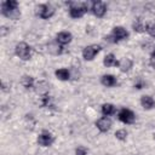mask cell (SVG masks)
Instances as JSON below:
<instances>
[{
    "label": "cell",
    "mask_w": 155,
    "mask_h": 155,
    "mask_svg": "<svg viewBox=\"0 0 155 155\" xmlns=\"http://www.w3.org/2000/svg\"><path fill=\"white\" fill-rule=\"evenodd\" d=\"M16 54L23 59V61H28L31 57V48L28 44L25 42H19L16 45Z\"/></svg>",
    "instance_id": "cell-1"
},
{
    "label": "cell",
    "mask_w": 155,
    "mask_h": 155,
    "mask_svg": "<svg viewBox=\"0 0 155 155\" xmlns=\"http://www.w3.org/2000/svg\"><path fill=\"white\" fill-rule=\"evenodd\" d=\"M54 13V8L48 4H42L36 7V15L42 19H48Z\"/></svg>",
    "instance_id": "cell-2"
},
{
    "label": "cell",
    "mask_w": 155,
    "mask_h": 155,
    "mask_svg": "<svg viewBox=\"0 0 155 155\" xmlns=\"http://www.w3.org/2000/svg\"><path fill=\"white\" fill-rule=\"evenodd\" d=\"M70 5L71 6L69 8V13H70V17L73 18H80L87 11L86 4H70Z\"/></svg>",
    "instance_id": "cell-3"
},
{
    "label": "cell",
    "mask_w": 155,
    "mask_h": 155,
    "mask_svg": "<svg viewBox=\"0 0 155 155\" xmlns=\"http://www.w3.org/2000/svg\"><path fill=\"white\" fill-rule=\"evenodd\" d=\"M99 51H101V46L99 45H90V46H86L82 50V57L86 61H92L94 58V56Z\"/></svg>",
    "instance_id": "cell-4"
},
{
    "label": "cell",
    "mask_w": 155,
    "mask_h": 155,
    "mask_svg": "<svg viewBox=\"0 0 155 155\" xmlns=\"http://www.w3.org/2000/svg\"><path fill=\"white\" fill-rule=\"evenodd\" d=\"M117 116H119V120L122 121L124 124H132L134 121V114L130 109H126V108L121 109Z\"/></svg>",
    "instance_id": "cell-5"
},
{
    "label": "cell",
    "mask_w": 155,
    "mask_h": 155,
    "mask_svg": "<svg viewBox=\"0 0 155 155\" xmlns=\"http://www.w3.org/2000/svg\"><path fill=\"white\" fill-rule=\"evenodd\" d=\"M92 12L94 13V16H97V17H103L104 15H105V11H107V6H105V4L104 2H102V1H93L92 2Z\"/></svg>",
    "instance_id": "cell-6"
},
{
    "label": "cell",
    "mask_w": 155,
    "mask_h": 155,
    "mask_svg": "<svg viewBox=\"0 0 155 155\" xmlns=\"http://www.w3.org/2000/svg\"><path fill=\"white\" fill-rule=\"evenodd\" d=\"M53 140H54L53 136L51 133H48V132H42L38 137V143L41 147H48V145H51L53 143Z\"/></svg>",
    "instance_id": "cell-7"
},
{
    "label": "cell",
    "mask_w": 155,
    "mask_h": 155,
    "mask_svg": "<svg viewBox=\"0 0 155 155\" xmlns=\"http://www.w3.org/2000/svg\"><path fill=\"white\" fill-rule=\"evenodd\" d=\"M111 36L114 38V41L116 42V41H119V40H125V39H127L128 33H127V30H126L125 28H122V27H115V28L113 29V35H111Z\"/></svg>",
    "instance_id": "cell-8"
},
{
    "label": "cell",
    "mask_w": 155,
    "mask_h": 155,
    "mask_svg": "<svg viewBox=\"0 0 155 155\" xmlns=\"http://www.w3.org/2000/svg\"><path fill=\"white\" fill-rule=\"evenodd\" d=\"M96 126H97V128H98L101 132H107V131H109V130H110L111 122H110V120H109V119H107V117H102V119L97 120Z\"/></svg>",
    "instance_id": "cell-9"
},
{
    "label": "cell",
    "mask_w": 155,
    "mask_h": 155,
    "mask_svg": "<svg viewBox=\"0 0 155 155\" xmlns=\"http://www.w3.org/2000/svg\"><path fill=\"white\" fill-rule=\"evenodd\" d=\"M71 34L69 31H61L57 34V42L59 45H67L71 41Z\"/></svg>",
    "instance_id": "cell-10"
},
{
    "label": "cell",
    "mask_w": 155,
    "mask_h": 155,
    "mask_svg": "<svg viewBox=\"0 0 155 155\" xmlns=\"http://www.w3.org/2000/svg\"><path fill=\"white\" fill-rule=\"evenodd\" d=\"M17 1L15 0H7V1H4L1 4V13H5V12H8V11H13V10H17Z\"/></svg>",
    "instance_id": "cell-11"
},
{
    "label": "cell",
    "mask_w": 155,
    "mask_h": 155,
    "mask_svg": "<svg viewBox=\"0 0 155 155\" xmlns=\"http://www.w3.org/2000/svg\"><path fill=\"white\" fill-rule=\"evenodd\" d=\"M35 92L40 96H47L48 93V84L46 81H39L36 85H35Z\"/></svg>",
    "instance_id": "cell-12"
},
{
    "label": "cell",
    "mask_w": 155,
    "mask_h": 155,
    "mask_svg": "<svg viewBox=\"0 0 155 155\" xmlns=\"http://www.w3.org/2000/svg\"><path fill=\"white\" fill-rule=\"evenodd\" d=\"M140 104H142V107H143L144 109L149 110V109H153V108L155 107V101H154L153 97H150V96H143V97L140 98Z\"/></svg>",
    "instance_id": "cell-13"
},
{
    "label": "cell",
    "mask_w": 155,
    "mask_h": 155,
    "mask_svg": "<svg viewBox=\"0 0 155 155\" xmlns=\"http://www.w3.org/2000/svg\"><path fill=\"white\" fill-rule=\"evenodd\" d=\"M102 84L104 85V86H107V87H113V86H115L116 85V79L113 76V75H103L102 76Z\"/></svg>",
    "instance_id": "cell-14"
},
{
    "label": "cell",
    "mask_w": 155,
    "mask_h": 155,
    "mask_svg": "<svg viewBox=\"0 0 155 155\" xmlns=\"http://www.w3.org/2000/svg\"><path fill=\"white\" fill-rule=\"evenodd\" d=\"M103 64H104L105 67H113V65H119V62L116 61V58H115V56H114L113 53H109V54H107V56L104 57Z\"/></svg>",
    "instance_id": "cell-15"
},
{
    "label": "cell",
    "mask_w": 155,
    "mask_h": 155,
    "mask_svg": "<svg viewBox=\"0 0 155 155\" xmlns=\"http://www.w3.org/2000/svg\"><path fill=\"white\" fill-rule=\"evenodd\" d=\"M54 74H56V76H57L59 80H63V81H65V80H68V79L70 78V73H69V70L65 69V68L57 69V70L54 71Z\"/></svg>",
    "instance_id": "cell-16"
},
{
    "label": "cell",
    "mask_w": 155,
    "mask_h": 155,
    "mask_svg": "<svg viewBox=\"0 0 155 155\" xmlns=\"http://www.w3.org/2000/svg\"><path fill=\"white\" fill-rule=\"evenodd\" d=\"M119 67H120L121 71H128L132 68V61L130 58H122L119 62Z\"/></svg>",
    "instance_id": "cell-17"
},
{
    "label": "cell",
    "mask_w": 155,
    "mask_h": 155,
    "mask_svg": "<svg viewBox=\"0 0 155 155\" xmlns=\"http://www.w3.org/2000/svg\"><path fill=\"white\" fill-rule=\"evenodd\" d=\"M21 84H22L23 87L30 88V87H33V85H34V79H33V76H30V75H23L22 79H21Z\"/></svg>",
    "instance_id": "cell-18"
},
{
    "label": "cell",
    "mask_w": 155,
    "mask_h": 155,
    "mask_svg": "<svg viewBox=\"0 0 155 155\" xmlns=\"http://www.w3.org/2000/svg\"><path fill=\"white\" fill-rule=\"evenodd\" d=\"M48 52L52 53V54H59L62 53V46L58 44V42H51L48 44Z\"/></svg>",
    "instance_id": "cell-19"
},
{
    "label": "cell",
    "mask_w": 155,
    "mask_h": 155,
    "mask_svg": "<svg viewBox=\"0 0 155 155\" xmlns=\"http://www.w3.org/2000/svg\"><path fill=\"white\" fill-rule=\"evenodd\" d=\"M114 113H115V107H114L113 104L105 103V104L102 105V114H103V115L109 116V115H111V114H114Z\"/></svg>",
    "instance_id": "cell-20"
},
{
    "label": "cell",
    "mask_w": 155,
    "mask_h": 155,
    "mask_svg": "<svg viewBox=\"0 0 155 155\" xmlns=\"http://www.w3.org/2000/svg\"><path fill=\"white\" fill-rule=\"evenodd\" d=\"M133 29H134V31L142 33V31L147 30V24H144L143 21H142L140 18H138V19H136L134 23H133Z\"/></svg>",
    "instance_id": "cell-21"
},
{
    "label": "cell",
    "mask_w": 155,
    "mask_h": 155,
    "mask_svg": "<svg viewBox=\"0 0 155 155\" xmlns=\"http://www.w3.org/2000/svg\"><path fill=\"white\" fill-rule=\"evenodd\" d=\"M115 137L119 139V140H125L126 137H127V131L126 130H117L115 132Z\"/></svg>",
    "instance_id": "cell-22"
},
{
    "label": "cell",
    "mask_w": 155,
    "mask_h": 155,
    "mask_svg": "<svg viewBox=\"0 0 155 155\" xmlns=\"http://www.w3.org/2000/svg\"><path fill=\"white\" fill-rule=\"evenodd\" d=\"M147 31H148L153 38H155V22L147 24Z\"/></svg>",
    "instance_id": "cell-23"
},
{
    "label": "cell",
    "mask_w": 155,
    "mask_h": 155,
    "mask_svg": "<svg viewBox=\"0 0 155 155\" xmlns=\"http://www.w3.org/2000/svg\"><path fill=\"white\" fill-rule=\"evenodd\" d=\"M75 154H76V155H86V154H87V149H86L85 147L80 145V147H78V148L75 149Z\"/></svg>",
    "instance_id": "cell-24"
},
{
    "label": "cell",
    "mask_w": 155,
    "mask_h": 155,
    "mask_svg": "<svg viewBox=\"0 0 155 155\" xmlns=\"http://www.w3.org/2000/svg\"><path fill=\"white\" fill-rule=\"evenodd\" d=\"M150 64H151V67H154L155 68V50L153 51V53H151V58H150Z\"/></svg>",
    "instance_id": "cell-25"
},
{
    "label": "cell",
    "mask_w": 155,
    "mask_h": 155,
    "mask_svg": "<svg viewBox=\"0 0 155 155\" xmlns=\"http://www.w3.org/2000/svg\"><path fill=\"white\" fill-rule=\"evenodd\" d=\"M154 138H155V133H154Z\"/></svg>",
    "instance_id": "cell-26"
}]
</instances>
